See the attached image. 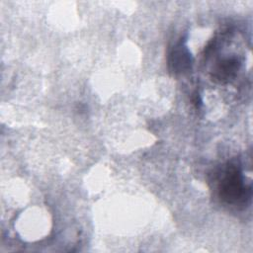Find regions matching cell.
<instances>
[{
    "label": "cell",
    "instance_id": "1",
    "mask_svg": "<svg viewBox=\"0 0 253 253\" xmlns=\"http://www.w3.org/2000/svg\"><path fill=\"white\" fill-rule=\"evenodd\" d=\"M217 189L220 200L229 205L244 204L251 197V187L245 185L240 166L232 162L223 169Z\"/></svg>",
    "mask_w": 253,
    "mask_h": 253
},
{
    "label": "cell",
    "instance_id": "2",
    "mask_svg": "<svg viewBox=\"0 0 253 253\" xmlns=\"http://www.w3.org/2000/svg\"><path fill=\"white\" fill-rule=\"evenodd\" d=\"M240 67L237 57H224L219 60L211 71V79L216 83H226L233 79Z\"/></svg>",
    "mask_w": 253,
    "mask_h": 253
},
{
    "label": "cell",
    "instance_id": "3",
    "mask_svg": "<svg viewBox=\"0 0 253 253\" xmlns=\"http://www.w3.org/2000/svg\"><path fill=\"white\" fill-rule=\"evenodd\" d=\"M191 54L183 43H178L170 53L169 64L175 72H183L190 68Z\"/></svg>",
    "mask_w": 253,
    "mask_h": 253
}]
</instances>
